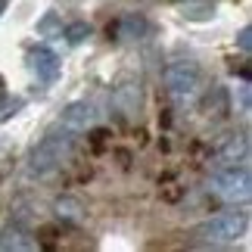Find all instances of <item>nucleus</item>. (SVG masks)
<instances>
[{
    "instance_id": "obj_1",
    "label": "nucleus",
    "mask_w": 252,
    "mask_h": 252,
    "mask_svg": "<svg viewBox=\"0 0 252 252\" xmlns=\"http://www.w3.org/2000/svg\"><path fill=\"white\" fill-rule=\"evenodd\" d=\"M72 156V131H53L28 153V174L32 178H50V174Z\"/></svg>"
},
{
    "instance_id": "obj_2",
    "label": "nucleus",
    "mask_w": 252,
    "mask_h": 252,
    "mask_svg": "<svg viewBox=\"0 0 252 252\" xmlns=\"http://www.w3.org/2000/svg\"><path fill=\"white\" fill-rule=\"evenodd\" d=\"M246 212H221V215L209 218L206 224H202L196 234L202 237V243H212V246H230L237 243L240 237L246 234Z\"/></svg>"
},
{
    "instance_id": "obj_3",
    "label": "nucleus",
    "mask_w": 252,
    "mask_h": 252,
    "mask_svg": "<svg viewBox=\"0 0 252 252\" xmlns=\"http://www.w3.org/2000/svg\"><path fill=\"white\" fill-rule=\"evenodd\" d=\"M199 81H202V78H199L196 63L181 60V63H171L168 69H165V87H168V94H171L178 103H193V100H196Z\"/></svg>"
},
{
    "instance_id": "obj_4",
    "label": "nucleus",
    "mask_w": 252,
    "mask_h": 252,
    "mask_svg": "<svg viewBox=\"0 0 252 252\" xmlns=\"http://www.w3.org/2000/svg\"><path fill=\"white\" fill-rule=\"evenodd\" d=\"M212 190L224 202H246L249 193H252V178H249L246 168L227 165L224 171H218L215 178H212Z\"/></svg>"
},
{
    "instance_id": "obj_5",
    "label": "nucleus",
    "mask_w": 252,
    "mask_h": 252,
    "mask_svg": "<svg viewBox=\"0 0 252 252\" xmlns=\"http://www.w3.org/2000/svg\"><path fill=\"white\" fill-rule=\"evenodd\" d=\"M60 125H63L65 131H72V134H81V131H87V128H94V125H96V109H94V103L78 100V103L65 106Z\"/></svg>"
},
{
    "instance_id": "obj_6",
    "label": "nucleus",
    "mask_w": 252,
    "mask_h": 252,
    "mask_svg": "<svg viewBox=\"0 0 252 252\" xmlns=\"http://www.w3.org/2000/svg\"><path fill=\"white\" fill-rule=\"evenodd\" d=\"M28 65H32V72L47 84L56 81V75H60V56L53 50H47V47H34V50L28 53Z\"/></svg>"
},
{
    "instance_id": "obj_7",
    "label": "nucleus",
    "mask_w": 252,
    "mask_h": 252,
    "mask_svg": "<svg viewBox=\"0 0 252 252\" xmlns=\"http://www.w3.org/2000/svg\"><path fill=\"white\" fill-rule=\"evenodd\" d=\"M37 240L19 224H6L0 230V252H34Z\"/></svg>"
},
{
    "instance_id": "obj_8",
    "label": "nucleus",
    "mask_w": 252,
    "mask_h": 252,
    "mask_svg": "<svg viewBox=\"0 0 252 252\" xmlns=\"http://www.w3.org/2000/svg\"><path fill=\"white\" fill-rule=\"evenodd\" d=\"M218 156H221V162H224V165H237V162H246V159H249V140H246V137H230Z\"/></svg>"
},
{
    "instance_id": "obj_9",
    "label": "nucleus",
    "mask_w": 252,
    "mask_h": 252,
    "mask_svg": "<svg viewBox=\"0 0 252 252\" xmlns=\"http://www.w3.org/2000/svg\"><path fill=\"white\" fill-rule=\"evenodd\" d=\"M115 106L128 115V119H134V115L140 112V91L134 84H125V87H119V94H115Z\"/></svg>"
},
{
    "instance_id": "obj_10",
    "label": "nucleus",
    "mask_w": 252,
    "mask_h": 252,
    "mask_svg": "<svg viewBox=\"0 0 252 252\" xmlns=\"http://www.w3.org/2000/svg\"><path fill=\"white\" fill-rule=\"evenodd\" d=\"M143 32H147V22H143L140 16H125L122 25H119V34L125 41H134V37H140Z\"/></svg>"
},
{
    "instance_id": "obj_11",
    "label": "nucleus",
    "mask_w": 252,
    "mask_h": 252,
    "mask_svg": "<svg viewBox=\"0 0 252 252\" xmlns=\"http://www.w3.org/2000/svg\"><path fill=\"white\" fill-rule=\"evenodd\" d=\"M56 215L65 221H81V206L75 199H60L56 202Z\"/></svg>"
},
{
    "instance_id": "obj_12",
    "label": "nucleus",
    "mask_w": 252,
    "mask_h": 252,
    "mask_svg": "<svg viewBox=\"0 0 252 252\" xmlns=\"http://www.w3.org/2000/svg\"><path fill=\"white\" fill-rule=\"evenodd\" d=\"M91 37V25L87 22H72L69 28H65V41L69 44H81V41H87Z\"/></svg>"
},
{
    "instance_id": "obj_13",
    "label": "nucleus",
    "mask_w": 252,
    "mask_h": 252,
    "mask_svg": "<svg viewBox=\"0 0 252 252\" xmlns=\"http://www.w3.org/2000/svg\"><path fill=\"white\" fill-rule=\"evenodd\" d=\"M50 32H63V25H60V19H56V13H47L41 22H37V34H50Z\"/></svg>"
},
{
    "instance_id": "obj_14",
    "label": "nucleus",
    "mask_w": 252,
    "mask_h": 252,
    "mask_svg": "<svg viewBox=\"0 0 252 252\" xmlns=\"http://www.w3.org/2000/svg\"><path fill=\"white\" fill-rule=\"evenodd\" d=\"M240 47H243V50L249 53V47H252V41H249V25L243 28V32H240Z\"/></svg>"
},
{
    "instance_id": "obj_15",
    "label": "nucleus",
    "mask_w": 252,
    "mask_h": 252,
    "mask_svg": "<svg viewBox=\"0 0 252 252\" xmlns=\"http://www.w3.org/2000/svg\"><path fill=\"white\" fill-rule=\"evenodd\" d=\"M3 6H6V0H0V13H3Z\"/></svg>"
}]
</instances>
